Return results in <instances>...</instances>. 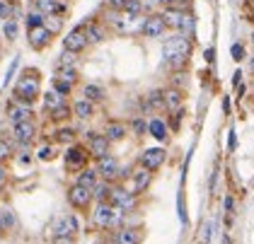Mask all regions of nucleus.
Instances as JSON below:
<instances>
[{"label": "nucleus", "mask_w": 254, "mask_h": 244, "mask_svg": "<svg viewBox=\"0 0 254 244\" xmlns=\"http://www.w3.org/2000/svg\"><path fill=\"white\" fill-rule=\"evenodd\" d=\"M162 56L165 61L170 63V65H184L189 56H191V39L184 37V34H175V37L165 39V44H162Z\"/></svg>", "instance_id": "f257e3e1"}, {"label": "nucleus", "mask_w": 254, "mask_h": 244, "mask_svg": "<svg viewBox=\"0 0 254 244\" xmlns=\"http://www.w3.org/2000/svg\"><path fill=\"white\" fill-rule=\"evenodd\" d=\"M34 75H37V73L32 70L29 75L24 73V75L17 80V85H15V97H17L20 102H27V104H29L34 97H39V80Z\"/></svg>", "instance_id": "f03ea898"}, {"label": "nucleus", "mask_w": 254, "mask_h": 244, "mask_svg": "<svg viewBox=\"0 0 254 244\" xmlns=\"http://www.w3.org/2000/svg\"><path fill=\"white\" fill-rule=\"evenodd\" d=\"M92 188H85L80 186V184H73V186L68 188V203L73 208H78V210H85V208L92 203Z\"/></svg>", "instance_id": "7ed1b4c3"}, {"label": "nucleus", "mask_w": 254, "mask_h": 244, "mask_svg": "<svg viewBox=\"0 0 254 244\" xmlns=\"http://www.w3.org/2000/svg\"><path fill=\"white\" fill-rule=\"evenodd\" d=\"M87 34H85V27H75L73 32H68L63 39V51H70V54H80L85 46H87Z\"/></svg>", "instance_id": "20e7f679"}, {"label": "nucleus", "mask_w": 254, "mask_h": 244, "mask_svg": "<svg viewBox=\"0 0 254 244\" xmlns=\"http://www.w3.org/2000/svg\"><path fill=\"white\" fill-rule=\"evenodd\" d=\"M165 157H167V152L162 150V148H148V150L140 155V167L148 169V172H157V169L165 165Z\"/></svg>", "instance_id": "39448f33"}, {"label": "nucleus", "mask_w": 254, "mask_h": 244, "mask_svg": "<svg viewBox=\"0 0 254 244\" xmlns=\"http://www.w3.org/2000/svg\"><path fill=\"white\" fill-rule=\"evenodd\" d=\"M97 174L104 179V182H114V179H119V174H121L119 160L117 157H112V155H107V157L97 160Z\"/></svg>", "instance_id": "423d86ee"}, {"label": "nucleus", "mask_w": 254, "mask_h": 244, "mask_svg": "<svg viewBox=\"0 0 254 244\" xmlns=\"http://www.w3.org/2000/svg\"><path fill=\"white\" fill-rule=\"evenodd\" d=\"M87 143H90V155L92 157H97V160H102V157H107L109 155V138L102 133H87Z\"/></svg>", "instance_id": "0eeeda50"}, {"label": "nucleus", "mask_w": 254, "mask_h": 244, "mask_svg": "<svg viewBox=\"0 0 254 244\" xmlns=\"http://www.w3.org/2000/svg\"><path fill=\"white\" fill-rule=\"evenodd\" d=\"M167 29V24H165V19H162V15H150V17L143 19V37L148 39H157L162 37V32Z\"/></svg>", "instance_id": "6e6552de"}, {"label": "nucleus", "mask_w": 254, "mask_h": 244, "mask_svg": "<svg viewBox=\"0 0 254 244\" xmlns=\"http://www.w3.org/2000/svg\"><path fill=\"white\" fill-rule=\"evenodd\" d=\"M114 208H121V210H131L136 206V193L133 191H126V188H119L114 186L112 191V201H109Z\"/></svg>", "instance_id": "1a4fd4ad"}, {"label": "nucleus", "mask_w": 254, "mask_h": 244, "mask_svg": "<svg viewBox=\"0 0 254 244\" xmlns=\"http://www.w3.org/2000/svg\"><path fill=\"white\" fill-rule=\"evenodd\" d=\"M87 157H90V150H85L80 145H73V148H68V152H65V167L82 169L87 165Z\"/></svg>", "instance_id": "9d476101"}, {"label": "nucleus", "mask_w": 254, "mask_h": 244, "mask_svg": "<svg viewBox=\"0 0 254 244\" xmlns=\"http://www.w3.org/2000/svg\"><path fill=\"white\" fill-rule=\"evenodd\" d=\"M27 39H29L32 49L41 51V49H46V46H49V41H51V32H49V29H46L44 24H39V27H29V32H27Z\"/></svg>", "instance_id": "9b49d317"}, {"label": "nucleus", "mask_w": 254, "mask_h": 244, "mask_svg": "<svg viewBox=\"0 0 254 244\" xmlns=\"http://www.w3.org/2000/svg\"><path fill=\"white\" fill-rule=\"evenodd\" d=\"M114 213H117V208L112 203H97L95 213H92V220L97 227H109L114 223Z\"/></svg>", "instance_id": "f8f14e48"}, {"label": "nucleus", "mask_w": 254, "mask_h": 244, "mask_svg": "<svg viewBox=\"0 0 254 244\" xmlns=\"http://www.w3.org/2000/svg\"><path fill=\"white\" fill-rule=\"evenodd\" d=\"M80 230L78 218L75 215H65L56 223V237H75V232Z\"/></svg>", "instance_id": "ddd939ff"}, {"label": "nucleus", "mask_w": 254, "mask_h": 244, "mask_svg": "<svg viewBox=\"0 0 254 244\" xmlns=\"http://www.w3.org/2000/svg\"><path fill=\"white\" fill-rule=\"evenodd\" d=\"M114 244H140V230H136V227H121L114 235Z\"/></svg>", "instance_id": "4468645a"}, {"label": "nucleus", "mask_w": 254, "mask_h": 244, "mask_svg": "<svg viewBox=\"0 0 254 244\" xmlns=\"http://www.w3.org/2000/svg\"><path fill=\"white\" fill-rule=\"evenodd\" d=\"M34 123L32 121H24V123H17L15 128H12V135H15V140L22 143V145H27L32 138H34Z\"/></svg>", "instance_id": "2eb2a0df"}, {"label": "nucleus", "mask_w": 254, "mask_h": 244, "mask_svg": "<svg viewBox=\"0 0 254 244\" xmlns=\"http://www.w3.org/2000/svg\"><path fill=\"white\" fill-rule=\"evenodd\" d=\"M150 182H153V172H148V169H138L136 174H133V193H143L145 188L150 186Z\"/></svg>", "instance_id": "dca6fc26"}, {"label": "nucleus", "mask_w": 254, "mask_h": 244, "mask_svg": "<svg viewBox=\"0 0 254 244\" xmlns=\"http://www.w3.org/2000/svg\"><path fill=\"white\" fill-rule=\"evenodd\" d=\"M112 191H114L112 182H99L97 186L92 188V196L97 198V203H109L112 201Z\"/></svg>", "instance_id": "f3484780"}, {"label": "nucleus", "mask_w": 254, "mask_h": 244, "mask_svg": "<svg viewBox=\"0 0 254 244\" xmlns=\"http://www.w3.org/2000/svg\"><path fill=\"white\" fill-rule=\"evenodd\" d=\"M165 97V109H170V112H177L179 107H182V92L177 90V87H170V90H165L162 92Z\"/></svg>", "instance_id": "a211bd4d"}, {"label": "nucleus", "mask_w": 254, "mask_h": 244, "mask_svg": "<svg viewBox=\"0 0 254 244\" xmlns=\"http://www.w3.org/2000/svg\"><path fill=\"white\" fill-rule=\"evenodd\" d=\"M162 19H165V24H167V27H172V29L179 32L182 19H184V12H182V10H175V7H167V10L162 12Z\"/></svg>", "instance_id": "6ab92c4d"}, {"label": "nucleus", "mask_w": 254, "mask_h": 244, "mask_svg": "<svg viewBox=\"0 0 254 244\" xmlns=\"http://www.w3.org/2000/svg\"><path fill=\"white\" fill-rule=\"evenodd\" d=\"M78 184L80 186H85V188H95L99 184L97 169H82V172H80V177H78Z\"/></svg>", "instance_id": "aec40b11"}, {"label": "nucleus", "mask_w": 254, "mask_h": 244, "mask_svg": "<svg viewBox=\"0 0 254 244\" xmlns=\"http://www.w3.org/2000/svg\"><path fill=\"white\" fill-rule=\"evenodd\" d=\"M148 133L155 138V140H167V123L162 119H153L148 123Z\"/></svg>", "instance_id": "412c9836"}, {"label": "nucleus", "mask_w": 254, "mask_h": 244, "mask_svg": "<svg viewBox=\"0 0 254 244\" xmlns=\"http://www.w3.org/2000/svg\"><path fill=\"white\" fill-rule=\"evenodd\" d=\"M44 107L54 114L56 109L65 107V97H63V94H59L56 90H54V92H46V97H44Z\"/></svg>", "instance_id": "4be33fe9"}, {"label": "nucleus", "mask_w": 254, "mask_h": 244, "mask_svg": "<svg viewBox=\"0 0 254 244\" xmlns=\"http://www.w3.org/2000/svg\"><path fill=\"white\" fill-rule=\"evenodd\" d=\"M73 114H75L78 119H92L95 107H92V102H90V99H80V102L73 104Z\"/></svg>", "instance_id": "5701e85b"}, {"label": "nucleus", "mask_w": 254, "mask_h": 244, "mask_svg": "<svg viewBox=\"0 0 254 244\" xmlns=\"http://www.w3.org/2000/svg\"><path fill=\"white\" fill-rule=\"evenodd\" d=\"M7 114H10V121H12L15 126H17V123H24V121H29V116H32L29 107H10Z\"/></svg>", "instance_id": "b1692460"}, {"label": "nucleus", "mask_w": 254, "mask_h": 244, "mask_svg": "<svg viewBox=\"0 0 254 244\" xmlns=\"http://www.w3.org/2000/svg\"><path fill=\"white\" fill-rule=\"evenodd\" d=\"M104 135H107L109 140H121V138L126 135V126L119 123V121H109L107 128H104Z\"/></svg>", "instance_id": "393cba45"}, {"label": "nucleus", "mask_w": 254, "mask_h": 244, "mask_svg": "<svg viewBox=\"0 0 254 244\" xmlns=\"http://www.w3.org/2000/svg\"><path fill=\"white\" fill-rule=\"evenodd\" d=\"M194 29H196V19L194 15H189V12H184V19H182V27H179V34H184V37H194Z\"/></svg>", "instance_id": "a878e982"}, {"label": "nucleus", "mask_w": 254, "mask_h": 244, "mask_svg": "<svg viewBox=\"0 0 254 244\" xmlns=\"http://www.w3.org/2000/svg\"><path fill=\"white\" fill-rule=\"evenodd\" d=\"M82 97H85V99H90V102H102V99H104V90H102L99 85H85Z\"/></svg>", "instance_id": "bb28decb"}, {"label": "nucleus", "mask_w": 254, "mask_h": 244, "mask_svg": "<svg viewBox=\"0 0 254 244\" xmlns=\"http://www.w3.org/2000/svg\"><path fill=\"white\" fill-rule=\"evenodd\" d=\"M56 80H61V82H68V85H75V82H78V70H75V68H59Z\"/></svg>", "instance_id": "cd10ccee"}, {"label": "nucleus", "mask_w": 254, "mask_h": 244, "mask_svg": "<svg viewBox=\"0 0 254 244\" xmlns=\"http://www.w3.org/2000/svg\"><path fill=\"white\" fill-rule=\"evenodd\" d=\"M44 27H46L51 34H59L61 27H63V19H61V15H46V19H44Z\"/></svg>", "instance_id": "c85d7f7f"}, {"label": "nucleus", "mask_w": 254, "mask_h": 244, "mask_svg": "<svg viewBox=\"0 0 254 244\" xmlns=\"http://www.w3.org/2000/svg\"><path fill=\"white\" fill-rule=\"evenodd\" d=\"M59 0H37V7H39V12L44 15H56V10H59Z\"/></svg>", "instance_id": "c756f323"}, {"label": "nucleus", "mask_w": 254, "mask_h": 244, "mask_svg": "<svg viewBox=\"0 0 254 244\" xmlns=\"http://www.w3.org/2000/svg\"><path fill=\"white\" fill-rule=\"evenodd\" d=\"M145 107H148V109L165 107V97H162V92L157 90V92H150V94H148V99H145Z\"/></svg>", "instance_id": "7c9ffc66"}, {"label": "nucleus", "mask_w": 254, "mask_h": 244, "mask_svg": "<svg viewBox=\"0 0 254 244\" xmlns=\"http://www.w3.org/2000/svg\"><path fill=\"white\" fill-rule=\"evenodd\" d=\"M85 34H87V41H90V44H97V41L104 39V34H102V29H99L97 24H87V27H85Z\"/></svg>", "instance_id": "2f4dec72"}, {"label": "nucleus", "mask_w": 254, "mask_h": 244, "mask_svg": "<svg viewBox=\"0 0 254 244\" xmlns=\"http://www.w3.org/2000/svg\"><path fill=\"white\" fill-rule=\"evenodd\" d=\"M124 12H126V15H131V17L140 15V12H143V0H126Z\"/></svg>", "instance_id": "473e14b6"}, {"label": "nucleus", "mask_w": 254, "mask_h": 244, "mask_svg": "<svg viewBox=\"0 0 254 244\" xmlns=\"http://www.w3.org/2000/svg\"><path fill=\"white\" fill-rule=\"evenodd\" d=\"M2 32H5L7 41H15V37H17V22H15V19H7L5 27H2Z\"/></svg>", "instance_id": "72a5a7b5"}, {"label": "nucleus", "mask_w": 254, "mask_h": 244, "mask_svg": "<svg viewBox=\"0 0 254 244\" xmlns=\"http://www.w3.org/2000/svg\"><path fill=\"white\" fill-rule=\"evenodd\" d=\"M73 63H75V54L63 51V56H61V61H59V68H73Z\"/></svg>", "instance_id": "f704fd0d"}, {"label": "nucleus", "mask_w": 254, "mask_h": 244, "mask_svg": "<svg viewBox=\"0 0 254 244\" xmlns=\"http://www.w3.org/2000/svg\"><path fill=\"white\" fill-rule=\"evenodd\" d=\"M10 155H12V148H10V143L0 138V162H5V160H7Z\"/></svg>", "instance_id": "c9c22d12"}, {"label": "nucleus", "mask_w": 254, "mask_h": 244, "mask_svg": "<svg viewBox=\"0 0 254 244\" xmlns=\"http://www.w3.org/2000/svg\"><path fill=\"white\" fill-rule=\"evenodd\" d=\"M56 140H59V143H70V140H73V131H70V128L56 131Z\"/></svg>", "instance_id": "e433bc0d"}, {"label": "nucleus", "mask_w": 254, "mask_h": 244, "mask_svg": "<svg viewBox=\"0 0 254 244\" xmlns=\"http://www.w3.org/2000/svg\"><path fill=\"white\" fill-rule=\"evenodd\" d=\"M27 19H29V27H39V24H44L46 15L44 12H32V15H27Z\"/></svg>", "instance_id": "4c0bfd02"}, {"label": "nucleus", "mask_w": 254, "mask_h": 244, "mask_svg": "<svg viewBox=\"0 0 254 244\" xmlns=\"http://www.w3.org/2000/svg\"><path fill=\"white\" fill-rule=\"evenodd\" d=\"M177 210H179V220L187 225V206H184V193H179V201H177Z\"/></svg>", "instance_id": "58836bf2"}, {"label": "nucleus", "mask_w": 254, "mask_h": 244, "mask_svg": "<svg viewBox=\"0 0 254 244\" xmlns=\"http://www.w3.org/2000/svg\"><path fill=\"white\" fill-rule=\"evenodd\" d=\"M68 114H70V109H68V104H65V107H61V109H56V112L51 114V119H54V121H63V119H68Z\"/></svg>", "instance_id": "ea45409f"}, {"label": "nucleus", "mask_w": 254, "mask_h": 244, "mask_svg": "<svg viewBox=\"0 0 254 244\" xmlns=\"http://www.w3.org/2000/svg\"><path fill=\"white\" fill-rule=\"evenodd\" d=\"M12 12H15V10H12L10 5H5V2L0 0V17L5 19V22H7V19H12Z\"/></svg>", "instance_id": "a19ab883"}, {"label": "nucleus", "mask_w": 254, "mask_h": 244, "mask_svg": "<svg viewBox=\"0 0 254 244\" xmlns=\"http://www.w3.org/2000/svg\"><path fill=\"white\" fill-rule=\"evenodd\" d=\"M54 87H56V92H59V94H63V97H65V94L70 92V87H73V85H68V82H61V80H54Z\"/></svg>", "instance_id": "79ce46f5"}, {"label": "nucleus", "mask_w": 254, "mask_h": 244, "mask_svg": "<svg viewBox=\"0 0 254 244\" xmlns=\"http://www.w3.org/2000/svg\"><path fill=\"white\" fill-rule=\"evenodd\" d=\"M230 54H233L235 61H242V58H245V46H242V44H233Z\"/></svg>", "instance_id": "37998d69"}, {"label": "nucleus", "mask_w": 254, "mask_h": 244, "mask_svg": "<svg viewBox=\"0 0 254 244\" xmlns=\"http://www.w3.org/2000/svg\"><path fill=\"white\" fill-rule=\"evenodd\" d=\"M233 213H235V198L233 196H225V215H228V220L233 218Z\"/></svg>", "instance_id": "c03bdc74"}, {"label": "nucleus", "mask_w": 254, "mask_h": 244, "mask_svg": "<svg viewBox=\"0 0 254 244\" xmlns=\"http://www.w3.org/2000/svg\"><path fill=\"white\" fill-rule=\"evenodd\" d=\"M133 131H136V133H145V131H148V123H145L143 119H136V121H133Z\"/></svg>", "instance_id": "a18cd8bd"}, {"label": "nucleus", "mask_w": 254, "mask_h": 244, "mask_svg": "<svg viewBox=\"0 0 254 244\" xmlns=\"http://www.w3.org/2000/svg\"><path fill=\"white\" fill-rule=\"evenodd\" d=\"M109 7H112V10H121V12H124L126 0H109Z\"/></svg>", "instance_id": "49530a36"}, {"label": "nucleus", "mask_w": 254, "mask_h": 244, "mask_svg": "<svg viewBox=\"0 0 254 244\" xmlns=\"http://www.w3.org/2000/svg\"><path fill=\"white\" fill-rule=\"evenodd\" d=\"M51 157H54V150L44 145V148H41V150H39V160H51Z\"/></svg>", "instance_id": "de8ad7c7"}, {"label": "nucleus", "mask_w": 254, "mask_h": 244, "mask_svg": "<svg viewBox=\"0 0 254 244\" xmlns=\"http://www.w3.org/2000/svg\"><path fill=\"white\" fill-rule=\"evenodd\" d=\"M211 230H213V223H208V225L203 227V244L211 242Z\"/></svg>", "instance_id": "09e8293b"}, {"label": "nucleus", "mask_w": 254, "mask_h": 244, "mask_svg": "<svg viewBox=\"0 0 254 244\" xmlns=\"http://www.w3.org/2000/svg\"><path fill=\"white\" fill-rule=\"evenodd\" d=\"M54 244H75L73 237H54Z\"/></svg>", "instance_id": "8fccbe9b"}, {"label": "nucleus", "mask_w": 254, "mask_h": 244, "mask_svg": "<svg viewBox=\"0 0 254 244\" xmlns=\"http://www.w3.org/2000/svg\"><path fill=\"white\" fill-rule=\"evenodd\" d=\"M228 135H230V138H228V148H230V150H235V145H237V138H235V131H230Z\"/></svg>", "instance_id": "3c124183"}, {"label": "nucleus", "mask_w": 254, "mask_h": 244, "mask_svg": "<svg viewBox=\"0 0 254 244\" xmlns=\"http://www.w3.org/2000/svg\"><path fill=\"white\" fill-rule=\"evenodd\" d=\"M2 184H5V169L0 167V186H2Z\"/></svg>", "instance_id": "603ef678"}, {"label": "nucleus", "mask_w": 254, "mask_h": 244, "mask_svg": "<svg viewBox=\"0 0 254 244\" xmlns=\"http://www.w3.org/2000/svg\"><path fill=\"white\" fill-rule=\"evenodd\" d=\"M157 2H162V5H172L175 0H157Z\"/></svg>", "instance_id": "864d4df0"}, {"label": "nucleus", "mask_w": 254, "mask_h": 244, "mask_svg": "<svg viewBox=\"0 0 254 244\" xmlns=\"http://www.w3.org/2000/svg\"><path fill=\"white\" fill-rule=\"evenodd\" d=\"M2 227H5V223H2V220H0V232H2Z\"/></svg>", "instance_id": "5fc2aeb1"}, {"label": "nucleus", "mask_w": 254, "mask_h": 244, "mask_svg": "<svg viewBox=\"0 0 254 244\" xmlns=\"http://www.w3.org/2000/svg\"><path fill=\"white\" fill-rule=\"evenodd\" d=\"M252 70H254V56H252Z\"/></svg>", "instance_id": "6e6d98bb"}, {"label": "nucleus", "mask_w": 254, "mask_h": 244, "mask_svg": "<svg viewBox=\"0 0 254 244\" xmlns=\"http://www.w3.org/2000/svg\"><path fill=\"white\" fill-rule=\"evenodd\" d=\"M252 44H254V32H252Z\"/></svg>", "instance_id": "4d7b16f0"}, {"label": "nucleus", "mask_w": 254, "mask_h": 244, "mask_svg": "<svg viewBox=\"0 0 254 244\" xmlns=\"http://www.w3.org/2000/svg\"><path fill=\"white\" fill-rule=\"evenodd\" d=\"M182 2H189V0H182Z\"/></svg>", "instance_id": "13d9d810"}]
</instances>
